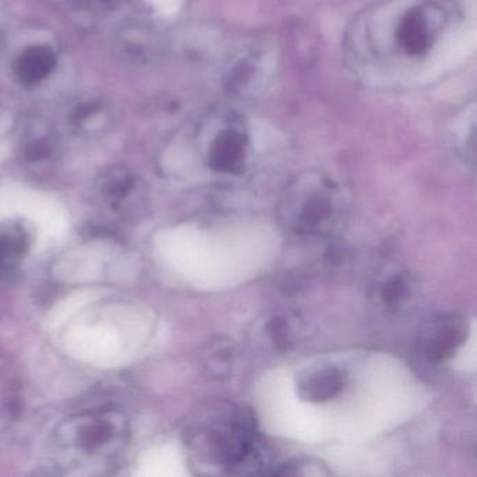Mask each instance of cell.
I'll return each mask as SVG.
<instances>
[{"mask_svg":"<svg viewBox=\"0 0 477 477\" xmlns=\"http://www.w3.org/2000/svg\"><path fill=\"white\" fill-rule=\"evenodd\" d=\"M129 421L114 406L87 409L62 421L52 437V452L60 468H104L127 446Z\"/></svg>","mask_w":477,"mask_h":477,"instance_id":"obj_1","label":"cell"},{"mask_svg":"<svg viewBox=\"0 0 477 477\" xmlns=\"http://www.w3.org/2000/svg\"><path fill=\"white\" fill-rule=\"evenodd\" d=\"M255 443L252 419L235 409L220 420L195 427L188 444L199 461L233 472L260 462Z\"/></svg>","mask_w":477,"mask_h":477,"instance_id":"obj_2","label":"cell"},{"mask_svg":"<svg viewBox=\"0 0 477 477\" xmlns=\"http://www.w3.org/2000/svg\"><path fill=\"white\" fill-rule=\"evenodd\" d=\"M338 188L325 175L297 178L286 192L283 213L287 225L300 235L321 234L336 215Z\"/></svg>","mask_w":477,"mask_h":477,"instance_id":"obj_3","label":"cell"},{"mask_svg":"<svg viewBox=\"0 0 477 477\" xmlns=\"http://www.w3.org/2000/svg\"><path fill=\"white\" fill-rule=\"evenodd\" d=\"M469 336V322L461 314H439L424 323L419 349L431 364H444L455 356Z\"/></svg>","mask_w":477,"mask_h":477,"instance_id":"obj_4","label":"cell"},{"mask_svg":"<svg viewBox=\"0 0 477 477\" xmlns=\"http://www.w3.org/2000/svg\"><path fill=\"white\" fill-rule=\"evenodd\" d=\"M250 137L243 127L225 125L216 133L208 152L209 167L220 174H238L247 163Z\"/></svg>","mask_w":477,"mask_h":477,"instance_id":"obj_5","label":"cell"},{"mask_svg":"<svg viewBox=\"0 0 477 477\" xmlns=\"http://www.w3.org/2000/svg\"><path fill=\"white\" fill-rule=\"evenodd\" d=\"M97 192L112 212L130 215L139 200V180L128 168L108 167L97 178Z\"/></svg>","mask_w":477,"mask_h":477,"instance_id":"obj_6","label":"cell"},{"mask_svg":"<svg viewBox=\"0 0 477 477\" xmlns=\"http://www.w3.org/2000/svg\"><path fill=\"white\" fill-rule=\"evenodd\" d=\"M433 20L428 10L421 6L409 9L399 20L396 27V41L402 51L411 57H420L433 47Z\"/></svg>","mask_w":477,"mask_h":477,"instance_id":"obj_7","label":"cell"},{"mask_svg":"<svg viewBox=\"0 0 477 477\" xmlns=\"http://www.w3.org/2000/svg\"><path fill=\"white\" fill-rule=\"evenodd\" d=\"M345 384L346 375L338 367H313L297 376V393L303 401L322 403L336 398Z\"/></svg>","mask_w":477,"mask_h":477,"instance_id":"obj_8","label":"cell"},{"mask_svg":"<svg viewBox=\"0 0 477 477\" xmlns=\"http://www.w3.org/2000/svg\"><path fill=\"white\" fill-rule=\"evenodd\" d=\"M57 65V54L49 45H29L14 59L13 75L20 84L34 87L51 76Z\"/></svg>","mask_w":477,"mask_h":477,"instance_id":"obj_9","label":"cell"},{"mask_svg":"<svg viewBox=\"0 0 477 477\" xmlns=\"http://www.w3.org/2000/svg\"><path fill=\"white\" fill-rule=\"evenodd\" d=\"M57 133L45 122H31L24 130L22 139V157L30 163L45 162L57 150Z\"/></svg>","mask_w":477,"mask_h":477,"instance_id":"obj_10","label":"cell"},{"mask_svg":"<svg viewBox=\"0 0 477 477\" xmlns=\"http://www.w3.org/2000/svg\"><path fill=\"white\" fill-rule=\"evenodd\" d=\"M30 237L20 223L0 227V272L14 268L29 250Z\"/></svg>","mask_w":477,"mask_h":477,"instance_id":"obj_11","label":"cell"},{"mask_svg":"<svg viewBox=\"0 0 477 477\" xmlns=\"http://www.w3.org/2000/svg\"><path fill=\"white\" fill-rule=\"evenodd\" d=\"M70 122L83 135H97L111 124V111L102 102H82L73 110Z\"/></svg>","mask_w":477,"mask_h":477,"instance_id":"obj_12","label":"cell"},{"mask_svg":"<svg viewBox=\"0 0 477 477\" xmlns=\"http://www.w3.org/2000/svg\"><path fill=\"white\" fill-rule=\"evenodd\" d=\"M406 295H408V285L399 276L386 281L383 290H381V298L388 307H396L398 304L405 300Z\"/></svg>","mask_w":477,"mask_h":477,"instance_id":"obj_13","label":"cell"},{"mask_svg":"<svg viewBox=\"0 0 477 477\" xmlns=\"http://www.w3.org/2000/svg\"><path fill=\"white\" fill-rule=\"evenodd\" d=\"M217 354L218 356H215V353L209 350V356H208L209 373L215 376H220L227 373L231 361V348L220 339L217 340Z\"/></svg>","mask_w":477,"mask_h":477,"instance_id":"obj_14","label":"cell"},{"mask_svg":"<svg viewBox=\"0 0 477 477\" xmlns=\"http://www.w3.org/2000/svg\"><path fill=\"white\" fill-rule=\"evenodd\" d=\"M95 2H99V4H102L104 7H111L117 0H95Z\"/></svg>","mask_w":477,"mask_h":477,"instance_id":"obj_15","label":"cell"}]
</instances>
